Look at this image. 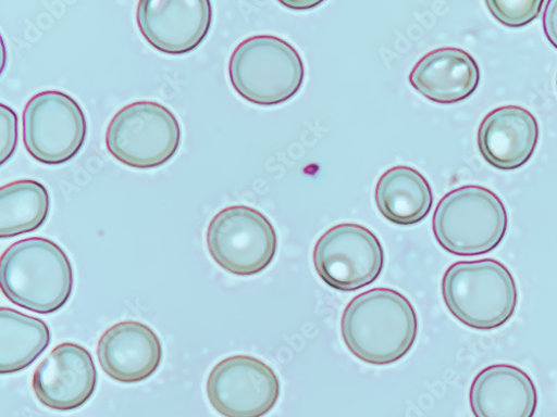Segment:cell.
<instances>
[{"label":"cell","instance_id":"cell-9","mask_svg":"<svg viewBox=\"0 0 557 417\" xmlns=\"http://www.w3.org/2000/svg\"><path fill=\"white\" fill-rule=\"evenodd\" d=\"M385 253L379 238L364 226L339 224L317 242L313 265L330 288L355 292L379 280Z\"/></svg>","mask_w":557,"mask_h":417},{"label":"cell","instance_id":"cell-14","mask_svg":"<svg viewBox=\"0 0 557 417\" xmlns=\"http://www.w3.org/2000/svg\"><path fill=\"white\" fill-rule=\"evenodd\" d=\"M540 139L535 116L521 106H503L491 112L478 132L483 159L500 170H515L533 156Z\"/></svg>","mask_w":557,"mask_h":417},{"label":"cell","instance_id":"cell-12","mask_svg":"<svg viewBox=\"0 0 557 417\" xmlns=\"http://www.w3.org/2000/svg\"><path fill=\"white\" fill-rule=\"evenodd\" d=\"M98 370L91 354L76 343H63L35 369L33 390L46 407L69 412L95 395Z\"/></svg>","mask_w":557,"mask_h":417},{"label":"cell","instance_id":"cell-5","mask_svg":"<svg viewBox=\"0 0 557 417\" xmlns=\"http://www.w3.org/2000/svg\"><path fill=\"white\" fill-rule=\"evenodd\" d=\"M508 215L492 191L469 185L446 194L433 218L434 236L446 252L456 256L491 253L505 239Z\"/></svg>","mask_w":557,"mask_h":417},{"label":"cell","instance_id":"cell-13","mask_svg":"<svg viewBox=\"0 0 557 417\" xmlns=\"http://www.w3.org/2000/svg\"><path fill=\"white\" fill-rule=\"evenodd\" d=\"M99 363L104 374L123 384L151 378L163 359L158 334L147 324L124 320L108 329L98 344Z\"/></svg>","mask_w":557,"mask_h":417},{"label":"cell","instance_id":"cell-4","mask_svg":"<svg viewBox=\"0 0 557 417\" xmlns=\"http://www.w3.org/2000/svg\"><path fill=\"white\" fill-rule=\"evenodd\" d=\"M228 77L244 100L276 106L297 96L305 80V65L288 41L259 35L237 46L230 59Z\"/></svg>","mask_w":557,"mask_h":417},{"label":"cell","instance_id":"cell-22","mask_svg":"<svg viewBox=\"0 0 557 417\" xmlns=\"http://www.w3.org/2000/svg\"><path fill=\"white\" fill-rule=\"evenodd\" d=\"M543 28L548 41L557 50V0L547 2L543 15Z\"/></svg>","mask_w":557,"mask_h":417},{"label":"cell","instance_id":"cell-21","mask_svg":"<svg viewBox=\"0 0 557 417\" xmlns=\"http://www.w3.org/2000/svg\"><path fill=\"white\" fill-rule=\"evenodd\" d=\"M0 127H2V164L15 153L18 142V117L8 105H0Z\"/></svg>","mask_w":557,"mask_h":417},{"label":"cell","instance_id":"cell-16","mask_svg":"<svg viewBox=\"0 0 557 417\" xmlns=\"http://www.w3.org/2000/svg\"><path fill=\"white\" fill-rule=\"evenodd\" d=\"M537 391L531 377L518 366L491 365L475 378L470 403L475 417H534Z\"/></svg>","mask_w":557,"mask_h":417},{"label":"cell","instance_id":"cell-2","mask_svg":"<svg viewBox=\"0 0 557 417\" xmlns=\"http://www.w3.org/2000/svg\"><path fill=\"white\" fill-rule=\"evenodd\" d=\"M0 289L27 311L48 315L64 307L74 290L70 257L55 242L30 238L11 245L0 258Z\"/></svg>","mask_w":557,"mask_h":417},{"label":"cell","instance_id":"cell-7","mask_svg":"<svg viewBox=\"0 0 557 417\" xmlns=\"http://www.w3.org/2000/svg\"><path fill=\"white\" fill-rule=\"evenodd\" d=\"M207 245L221 268L236 276L250 277L263 271L274 260L277 236L262 213L237 205L220 211L212 218Z\"/></svg>","mask_w":557,"mask_h":417},{"label":"cell","instance_id":"cell-1","mask_svg":"<svg viewBox=\"0 0 557 417\" xmlns=\"http://www.w3.org/2000/svg\"><path fill=\"white\" fill-rule=\"evenodd\" d=\"M342 334L355 357L370 365L387 366L412 349L418 334L417 313L410 301L395 290H370L347 305Z\"/></svg>","mask_w":557,"mask_h":417},{"label":"cell","instance_id":"cell-8","mask_svg":"<svg viewBox=\"0 0 557 417\" xmlns=\"http://www.w3.org/2000/svg\"><path fill=\"white\" fill-rule=\"evenodd\" d=\"M87 122L79 104L59 90L38 92L25 106L23 139L27 153L46 165L74 159L85 143Z\"/></svg>","mask_w":557,"mask_h":417},{"label":"cell","instance_id":"cell-19","mask_svg":"<svg viewBox=\"0 0 557 417\" xmlns=\"http://www.w3.org/2000/svg\"><path fill=\"white\" fill-rule=\"evenodd\" d=\"M51 198L37 180L23 179L0 189V238L33 233L48 219Z\"/></svg>","mask_w":557,"mask_h":417},{"label":"cell","instance_id":"cell-3","mask_svg":"<svg viewBox=\"0 0 557 417\" xmlns=\"http://www.w3.org/2000/svg\"><path fill=\"white\" fill-rule=\"evenodd\" d=\"M442 294L447 309L462 326L482 332L504 327L519 303L513 274L492 258L453 264L443 277Z\"/></svg>","mask_w":557,"mask_h":417},{"label":"cell","instance_id":"cell-11","mask_svg":"<svg viewBox=\"0 0 557 417\" xmlns=\"http://www.w3.org/2000/svg\"><path fill=\"white\" fill-rule=\"evenodd\" d=\"M212 15L209 0H141L136 22L154 50L184 55L203 42L211 29Z\"/></svg>","mask_w":557,"mask_h":417},{"label":"cell","instance_id":"cell-15","mask_svg":"<svg viewBox=\"0 0 557 417\" xmlns=\"http://www.w3.org/2000/svg\"><path fill=\"white\" fill-rule=\"evenodd\" d=\"M481 80L478 62L466 51L445 48L433 51L416 64L410 85L425 99L442 105L471 98Z\"/></svg>","mask_w":557,"mask_h":417},{"label":"cell","instance_id":"cell-10","mask_svg":"<svg viewBox=\"0 0 557 417\" xmlns=\"http://www.w3.org/2000/svg\"><path fill=\"white\" fill-rule=\"evenodd\" d=\"M281 393L274 370L248 355L222 359L207 381L209 402L223 417H263L274 408Z\"/></svg>","mask_w":557,"mask_h":417},{"label":"cell","instance_id":"cell-23","mask_svg":"<svg viewBox=\"0 0 557 417\" xmlns=\"http://www.w3.org/2000/svg\"><path fill=\"white\" fill-rule=\"evenodd\" d=\"M556 85H557V79H556Z\"/></svg>","mask_w":557,"mask_h":417},{"label":"cell","instance_id":"cell-18","mask_svg":"<svg viewBox=\"0 0 557 417\" xmlns=\"http://www.w3.org/2000/svg\"><path fill=\"white\" fill-rule=\"evenodd\" d=\"M51 342V329L42 319L10 307L0 308V375L26 369Z\"/></svg>","mask_w":557,"mask_h":417},{"label":"cell","instance_id":"cell-20","mask_svg":"<svg viewBox=\"0 0 557 417\" xmlns=\"http://www.w3.org/2000/svg\"><path fill=\"white\" fill-rule=\"evenodd\" d=\"M544 3V0H490L486 7L502 25L521 28L540 16Z\"/></svg>","mask_w":557,"mask_h":417},{"label":"cell","instance_id":"cell-6","mask_svg":"<svg viewBox=\"0 0 557 417\" xmlns=\"http://www.w3.org/2000/svg\"><path fill=\"white\" fill-rule=\"evenodd\" d=\"M181 139V126L172 111L141 101L116 113L107 129L106 146L116 161L131 168L154 169L174 157Z\"/></svg>","mask_w":557,"mask_h":417},{"label":"cell","instance_id":"cell-17","mask_svg":"<svg viewBox=\"0 0 557 417\" xmlns=\"http://www.w3.org/2000/svg\"><path fill=\"white\" fill-rule=\"evenodd\" d=\"M375 200L381 214L396 225L421 223L431 213L434 197L428 179L414 168L397 166L380 178Z\"/></svg>","mask_w":557,"mask_h":417}]
</instances>
